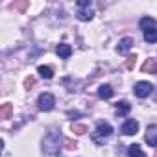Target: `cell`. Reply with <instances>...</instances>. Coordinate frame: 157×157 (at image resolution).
<instances>
[{"instance_id": "d6986e66", "label": "cell", "mask_w": 157, "mask_h": 157, "mask_svg": "<svg viewBox=\"0 0 157 157\" xmlns=\"http://www.w3.org/2000/svg\"><path fill=\"white\" fill-rule=\"evenodd\" d=\"M135 63H137V57H135V56H129V57H128L126 67H128V68H133V67H135Z\"/></svg>"}, {"instance_id": "ba28073f", "label": "cell", "mask_w": 157, "mask_h": 157, "mask_svg": "<svg viewBox=\"0 0 157 157\" xmlns=\"http://www.w3.org/2000/svg\"><path fill=\"white\" fill-rule=\"evenodd\" d=\"M56 54H57L61 59H68V57H70V54H72V48H70V44H67V43H61V44H57V48H56Z\"/></svg>"}, {"instance_id": "ffe728a7", "label": "cell", "mask_w": 157, "mask_h": 157, "mask_svg": "<svg viewBox=\"0 0 157 157\" xmlns=\"http://www.w3.org/2000/svg\"><path fill=\"white\" fill-rule=\"evenodd\" d=\"M78 6H80V8H87V10H89L91 0H78Z\"/></svg>"}, {"instance_id": "9a60e30c", "label": "cell", "mask_w": 157, "mask_h": 157, "mask_svg": "<svg viewBox=\"0 0 157 157\" xmlns=\"http://www.w3.org/2000/svg\"><path fill=\"white\" fill-rule=\"evenodd\" d=\"M142 70H144V72H153V74H157V63H155L153 59H148V61L142 65Z\"/></svg>"}, {"instance_id": "8992f818", "label": "cell", "mask_w": 157, "mask_h": 157, "mask_svg": "<svg viewBox=\"0 0 157 157\" xmlns=\"http://www.w3.org/2000/svg\"><path fill=\"white\" fill-rule=\"evenodd\" d=\"M137 131H139V122L133 120V118H128L122 126V133L124 135H135Z\"/></svg>"}, {"instance_id": "30bf717a", "label": "cell", "mask_w": 157, "mask_h": 157, "mask_svg": "<svg viewBox=\"0 0 157 157\" xmlns=\"http://www.w3.org/2000/svg\"><path fill=\"white\" fill-rule=\"evenodd\" d=\"M98 96H100L102 100L111 98V96H113V87H111V85H100V89H98Z\"/></svg>"}, {"instance_id": "9c48e42d", "label": "cell", "mask_w": 157, "mask_h": 157, "mask_svg": "<svg viewBox=\"0 0 157 157\" xmlns=\"http://www.w3.org/2000/svg\"><path fill=\"white\" fill-rule=\"evenodd\" d=\"M139 26H140V30H142V32H148V30L157 28V24H155V21H153L151 17H144V19H140Z\"/></svg>"}, {"instance_id": "7a4b0ae2", "label": "cell", "mask_w": 157, "mask_h": 157, "mask_svg": "<svg viewBox=\"0 0 157 157\" xmlns=\"http://www.w3.org/2000/svg\"><path fill=\"white\" fill-rule=\"evenodd\" d=\"M111 133H113L111 124H107V122H98V124H96V129H94V133H93V139H94L96 142H100V140L111 137Z\"/></svg>"}, {"instance_id": "3957f363", "label": "cell", "mask_w": 157, "mask_h": 157, "mask_svg": "<svg viewBox=\"0 0 157 157\" xmlns=\"http://www.w3.org/2000/svg\"><path fill=\"white\" fill-rule=\"evenodd\" d=\"M37 104H39V109H41V111H50V109H54V105H56V98H54V94H50V93H43V94L39 96Z\"/></svg>"}, {"instance_id": "6da1fadb", "label": "cell", "mask_w": 157, "mask_h": 157, "mask_svg": "<svg viewBox=\"0 0 157 157\" xmlns=\"http://www.w3.org/2000/svg\"><path fill=\"white\" fill-rule=\"evenodd\" d=\"M59 144H61V135H59V133L52 131V133L46 135V139H44V150H46L48 153L54 155V153L59 150Z\"/></svg>"}, {"instance_id": "7c38bea8", "label": "cell", "mask_w": 157, "mask_h": 157, "mask_svg": "<svg viewBox=\"0 0 157 157\" xmlns=\"http://www.w3.org/2000/svg\"><path fill=\"white\" fill-rule=\"evenodd\" d=\"M129 109H131V105H129L126 100H122V102H118V104H117V115H118V117L128 115V113H129Z\"/></svg>"}, {"instance_id": "5b68a950", "label": "cell", "mask_w": 157, "mask_h": 157, "mask_svg": "<svg viewBox=\"0 0 157 157\" xmlns=\"http://www.w3.org/2000/svg\"><path fill=\"white\" fill-rule=\"evenodd\" d=\"M144 140H146V142H148V146H151V148H155V146H157V126H155V124H153V126H148Z\"/></svg>"}, {"instance_id": "52a82bcc", "label": "cell", "mask_w": 157, "mask_h": 157, "mask_svg": "<svg viewBox=\"0 0 157 157\" xmlns=\"http://www.w3.org/2000/svg\"><path fill=\"white\" fill-rule=\"evenodd\" d=\"M133 44H135L133 37H124V39H120V41H118L117 50H118V54H126V52H129V50H131V46H133Z\"/></svg>"}, {"instance_id": "277c9868", "label": "cell", "mask_w": 157, "mask_h": 157, "mask_svg": "<svg viewBox=\"0 0 157 157\" xmlns=\"http://www.w3.org/2000/svg\"><path fill=\"white\" fill-rule=\"evenodd\" d=\"M151 91H153V85H151L150 82H139V83L135 85V94H137L139 98H146V96H150Z\"/></svg>"}, {"instance_id": "5bb4252c", "label": "cell", "mask_w": 157, "mask_h": 157, "mask_svg": "<svg viewBox=\"0 0 157 157\" xmlns=\"http://www.w3.org/2000/svg\"><path fill=\"white\" fill-rule=\"evenodd\" d=\"M37 72L41 74V78H44V80H50V78L54 76V70H52L50 67H44V65H41V67L37 68Z\"/></svg>"}, {"instance_id": "8fae6325", "label": "cell", "mask_w": 157, "mask_h": 157, "mask_svg": "<svg viewBox=\"0 0 157 157\" xmlns=\"http://www.w3.org/2000/svg\"><path fill=\"white\" fill-rule=\"evenodd\" d=\"M128 155H129V157H146V153L142 151V148H140L139 144H131V146L128 148Z\"/></svg>"}, {"instance_id": "4fadbf2b", "label": "cell", "mask_w": 157, "mask_h": 157, "mask_svg": "<svg viewBox=\"0 0 157 157\" xmlns=\"http://www.w3.org/2000/svg\"><path fill=\"white\" fill-rule=\"evenodd\" d=\"M93 17H94V11H93V10H80V11H78V19L83 21V22L91 21Z\"/></svg>"}, {"instance_id": "e0dca14e", "label": "cell", "mask_w": 157, "mask_h": 157, "mask_svg": "<svg viewBox=\"0 0 157 157\" xmlns=\"http://www.w3.org/2000/svg\"><path fill=\"white\" fill-rule=\"evenodd\" d=\"M10 115H11V104H4L2 107H0V117L10 118Z\"/></svg>"}, {"instance_id": "2e32d148", "label": "cell", "mask_w": 157, "mask_h": 157, "mask_svg": "<svg viewBox=\"0 0 157 157\" xmlns=\"http://www.w3.org/2000/svg\"><path fill=\"white\" fill-rule=\"evenodd\" d=\"M144 41H148V43H155V41H157V28L144 32Z\"/></svg>"}, {"instance_id": "ac0fdd59", "label": "cell", "mask_w": 157, "mask_h": 157, "mask_svg": "<svg viewBox=\"0 0 157 157\" xmlns=\"http://www.w3.org/2000/svg\"><path fill=\"white\" fill-rule=\"evenodd\" d=\"M72 131H74L76 135H83V133L87 131V128H85L83 124H72Z\"/></svg>"}]
</instances>
